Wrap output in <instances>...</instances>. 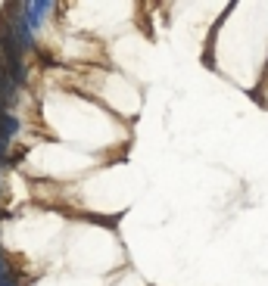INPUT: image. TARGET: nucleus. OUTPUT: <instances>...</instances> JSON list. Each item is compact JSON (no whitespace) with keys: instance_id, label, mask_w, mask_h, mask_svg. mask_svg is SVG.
<instances>
[{"instance_id":"1","label":"nucleus","mask_w":268,"mask_h":286,"mask_svg":"<svg viewBox=\"0 0 268 286\" xmlns=\"http://www.w3.org/2000/svg\"><path fill=\"white\" fill-rule=\"evenodd\" d=\"M16 131H19V122H16V119H13V115H6V112H0V140H3V143H6V140H10V137H13V134H16Z\"/></svg>"}]
</instances>
